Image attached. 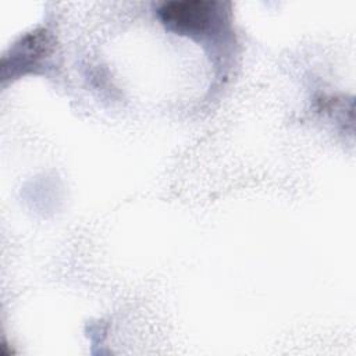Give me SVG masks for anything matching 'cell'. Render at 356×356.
Instances as JSON below:
<instances>
[{"mask_svg":"<svg viewBox=\"0 0 356 356\" xmlns=\"http://www.w3.org/2000/svg\"><path fill=\"white\" fill-rule=\"evenodd\" d=\"M157 14L164 24L177 31L197 32L210 24L211 3L200 0L168 1L159 8Z\"/></svg>","mask_w":356,"mask_h":356,"instance_id":"6da1fadb","label":"cell"}]
</instances>
